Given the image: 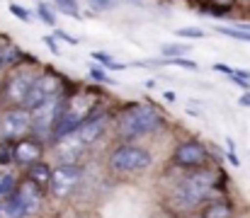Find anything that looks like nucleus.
I'll list each match as a JSON object with an SVG mask.
<instances>
[{
  "mask_svg": "<svg viewBox=\"0 0 250 218\" xmlns=\"http://www.w3.org/2000/svg\"><path fill=\"white\" fill-rule=\"evenodd\" d=\"M10 12H12L17 20H22V22H27V20H29V12H27L22 5H17V2H12V5H10Z\"/></svg>",
  "mask_w": 250,
  "mask_h": 218,
  "instance_id": "4be33fe9",
  "label": "nucleus"
},
{
  "mask_svg": "<svg viewBox=\"0 0 250 218\" xmlns=\"http://www.w3.org/2000/svg\"><path fill=\"white\" fill-rule=\"evenodd\" d=\"M175 162L180 167H189V170H199L209 162V153L207 148L197 141H185V143L177 145L175 150Z\"/></svg>",
  "mask_w": 250,
  "mask_h": 218,
  "instance_id": "0eeeda50",
  "label": "nucleus"
},
{
  "mask_svg": "<svg viewBox=\"0 0 250 218\" xmlns=\"http://www.w3.org/2000/svg\"><path fill=\"white\" fill-rule=\"evenodd\" d=\"M204 218H231V206L224 204V201H216V204L207 206Z\"/></svg>",
  "mask_w": 250,
  "mask_h": 218,
  "instance_id": "4468645a",
  "label": "nucleus"
},
{
  "mask_svg": "<svg viewBox=\"0 0 250 218\" xmlns=\"http://www.w3.org/2000/svg\"><path fill=\"white\" fill-rule=\"evenodd\" d=\"M87 5L97 12H107V10H114L119 5V0H87Z\"/></svg>",
  "mask_w": 250,
  "mask_h": 218,
  "instance_id": "a211bd4d",
  "label": "nucleus"
},
{
  "mask_svg": "<svg viewBox=\"0 0 250 218\" xmlns=\"http://www.w3.org/2000/svg\"><path fill=\"white\" fill-rule=\"evenodd\" d=\"M216 32L224 34V37L238 39V41H250V32L248 29H241V27H216Z\"/></svg>",
  "mask_w": 250,
  "mask_h": 218,
  "instance_id": "2eb2a0df",
  "label": "nucleus"
},
{
  "mask_svg": "<svg viewBox=\"0 0 250 218\" xmlns=\"http://www.w3.org/2000/svg\"><path fill=\"white\" fill-rule=\"evenodd\" d=\"M0 218H24V211H22V206L15 197L0 201Z\"/></svg>",
  "mask_w": 250,
  "mask_h": 218,
  "instance_id": "f8f14e48",
  "label": "nucleus"
},
{
  "mask_svg": "<svg viewBox=\"0 0 250 218\" xmlns=\"http://www.w3.org/2000/svg\"><path fill=\"white\" fill-rule=\"evenodd\" d=\"M63 107H66V104H63L59 97H54V99H46L44 104L29 109V114H32V129H34L37 134H49V131H54L56 124H59V119H61V114H63Z\"/></svg>",
  "mask_w": 250,
  "mask_h": 218,
  "instance_id": "423d86ee",
  "label": "nucleus"
},
{
  "mask_svg": "<svg viewBox=\"0 0 250 218\" xmlns=\"http://www.w3.org/2000/svg\"><path fill=\"white\" fill-rule=\"evenodd\" d=\"M161 126V114L151 104H134L119 119V134L124 139H139Z\"/></svg>",
  "mask_w": 250,
  "mask_h": 218,
  "instance_id": "f03ea898",
  "label": "nucleus"
},
{
  "mask_svg": "<svg viewBox=\"0 0 250 218\" xmlns=\"http://www.w3.org/2000/svg\"><path fill=\"white\" fill-rule=\"evenodd\" d=\"M221 2H229V0H221Z\"/></svg>",
  "mask_w": 250,
  "mask_h": 218,
  "instance_id": "c85d7f7f",
  "label": "nucleus"
},
{
  "mask_svg": "<svg viewBox=\"0 0 250 218\" xmlns=\"http://www.w3.org/2000/svg\"><path fill=\"white\" fill-rule=\"evenodd\" d=\"M81 177H83V167L76 165V162H66V165H59V167H54L49 172V182L46 184L51 187L54 197L63 199V197H68L78 187Z\"/></svg>",
  "mask_w": 250,
  "mask_h": 218,
  "instance_id": "20e7f679",
  "label": "nucleus"
},
{
  "mask_svg": "<svg viewBox=\"0 0 250 218\" xmlns=\"http://www.w3.org/2000/svg\"><path fill=\"white\" fill-rule=\"evenodd\" d=\"M39 17H42L49 27H54V24H56V15H54V12L49 10V5H44V2L39 5Z\"/></svg>",
  "mask_w": 250,
  "mask_h": 218,
  "instance_id": "412c9836",
  "label": "nucleus"
},
{
  "mask_svg": "<svg viewBox=\"0 0 250 218\" xmlns=\"http://www.w3.org/2000/svg\"><path fill=\"white\" fill-rule=\"evenodd\" d=\"M32 129V114L29 109H12L2 117V134L7 139H20Z\"/></svg>",
  "mask_w": 250,
  "mask_h": 218,
  "instance_id": "6e6552de",
  "label": "nucleus"
},
{
  "mask_svg": "<svg viewBox=\"0 0 250 218\" xmlns=\"http://www.w3.org/2000/svg\"><path fill=\"white\" fill-rule=\"evenodd\" d=\"M15 199L20 201V206H22L24 216L34 214V211L42 206V194H39V187H37L34 182H24V184H20V187H17Z\"/></svg>",
  "mask_w": 250,
  "mask_h": 218,
  "instance_id": "1a4fd4ad",
  "label": "nucleus"
},
{
  "mask_svg": "<svg viewBox=\"0 0 250 218\" xmlns=\"http://www.w3.org/2000/svg\"><path fill=\"white\" fill-rule=\"evenodd\" d=\"M15 187H17V179H15V175H10V172L0 175V197H7V194H10Z\"/></svg>",
  "mask_w": 250,
  "mask_h": 218,
  "instance_id": "dca6fc26",
  "label": "nucleus"
},
{
  "mask_svg": "<svg viewBox=\"0 0 250 218\" xmlns=\"http://www.w3.org/2000/svg\"><path fill=\"white\" fill-rule=\"evenodd\" d=\"M153 162L151 153L139 148V145H119L112 155H109V167L117 175H136L148 170Z\"/></svg>",
  "mask_w": 250,
  "mask_h": 218,
  "instance_id": "7ed1b4c3",
  "label": "nucleus"
},
{
  "mask_svg": "<svg viewBox=\"0 0 250 218\" xmlns=\"http://www.w3.org/2000/svg\"><path fill=\"white\" fill-rule=\"evenodd\" d=\"M90 78H95V80H102V82H107V75H104V73H100V71H95V68L90 71Z\"/></svg>",
  "mask_w": 250,
  "mask_h": 218,
  "instance_id": "bb28decb",
  "label": "nucleus"
},
{
  "mask_svg": "<svg viewBox=\"0 0 250 218\" xmlns=\"http://www.w3.org/2000/svg\"><path fill=\"white\" fill-rule=\"evenodd\" d=\"M49 167L44 165V162H32V167H29V182H34V184H44V182H49Z\"/></svg>",
  "mask_w": 250,
  "mask_h": 218,
  "instance_id": "ddd939ff",
  "label": "nucleus"
},
{
  "mask_svg": "<svg viewBox=\"0 0 250 218\" xmlns=\"http://www.w3.org/2000/svg\"><path fill=\"white\" fill-rule=\"evenodd\" d=\"M32 75L29 73H17L12 80H10V85H7V97L15 102V104H22L24 102V95H27V90H29V85H32Z\"/></svg>",
  "mask_w": 250,
  "mask_h": 218,
  "instance_id": "9b49d317",
  "label": "nucleus"
},
{
  "mask_svg": "<svg viewBox=\"0 0 250 218\" xmlns=\"http://www.w3.org/2000/svg\"><path fill=\"white\" fill-rule=\"evenodd\" d=\"M177 37H185V39H202L204 32H202V29H177Z\"/></svg>",
  "mask_w": 250,
  "mask_h": 218,
  "instance_id": "5701e85b",
  "label": "nucleus"
},
{
  "mask_svg": "<svg viewBox=\"0 0 250 218\" xmlns=\"http://www.w3.org/2000/svg\"><path fill=\"white\" fill-rule=\"evenodd\" d=\"M44 44H46V46L51 49V54H56V56L61 54V49H59V44H56V39H51V37H44Z\"/></svg>",
  "mask_w": 250,
  "mask_h": 218,
  "instance_id": "b1692460",
  "label": "nucleus"
},
{
  "mask_svg": "<svg viewBox=\"0 0 250 218\" xmlns=\"http://www.w3.org/2000/svg\"><path fill=\"white\" fill-rule=\"evenodd\" d=\"M61 92V80L56 75H42V78H34L27 95H24V109H34L39 104H44L46 99H54L59 97Z\"/></svg>",
  "mask_w": 250,
  "mask_h": 218,
  "instance_id": "39448f33",
  "label": "nucleus"
},
{
  "mask_svg": "<svg viewBox=\"0 0 250 218\" xmlns=\"http://www.w3.org/2000/svg\"><path fill=\"white\" fill-rule=\"evenodd\" d=\"M167 63H172V66H177V68H187V71H199V66L194 63V61H189V59H167Z\"/></svg>",
  "mask_w": 250,
  "mask_h": 218,
  "instance_id": "aec40b11",
  "label": "nucleus"
},
{
  "mask_svg": "<svg viewBox=\"0 0 250 218\" xmlns=\"http://www.w3.org/2000/svg\"><path fill=\"white\" fill-rule=\"evenodd\" d=\"M56 5H59V10L66 12V15H73V17L81 15V10H78V0H56Z\"/></svg>",
  "mask_w": 250,
  "mask_h": 218,
  "instance_id": "6ab92c4d",
  "label": "nucleus"
},
{
  "mask_svg": "<svg viewBox=\"0 0 250 218\" xmlns=\"http://www.w3.org/2000/svg\"><path fill=\"white\" fill-rule=\"evenodd\" d=\"M42 153H44V148H42L39 141H22V143L15 145L12 158L17 162H22V165H32V162H39Z\"/></svg>",
  "mask_w": 250,
  "mask_h": 218,
  "instance_id": "9d476101",
  "label": "nucleus"
},
{
  "mask_svg": "<svg viewBox=\"0 0 250 218\" xmlns=\"http://www.w3.org/2000/svg\"><path fill=\"white\" fill-rule=\"evenodd\" d=\"M56 34H59L63 41H68V44H78V39H76V37H71V34H66V32H56Z\"/></svg>",
  "mask_w": 250,
  "mask_h": 218,
  "instance_id": "a878e982",
  "label": "nucleus"
},
{
  "mask_svg": "<svg viewBox=\"0 0 250 218\" xmlns=\"http://www.w3.org/2000/svg\"><path fill=\"white\" fill-rule=\"evenodd\" d=\"M214 71H219V73H226V75H233V68H229L226 63H214Z\"/></svg>",
  "mask_w": 250,
  "mask_h": 218,
  "instance_id": "393cba45",
  "label": "nucleus"
},
{
  "mask_svg": "<svg viewBox=\"0 0 250 218\" xmlns=\"http://www.w3.org/2000/svg\"><path fill=\"white\" fill-rule=\"evenodd\" d=\"M211 187H214V175L199 167V170H194V172H189L187 177L180 179V184L170 192L167 206L175 214H189L209 197Z\"/></svg>",
  "mask_w": 250,
  "mask_h": 218,
  "instance_id": "f257e3e1",
  "label": "nucleus"
},
{
  "mask_svg": "<svg viewBox=\"0 0 250 218\" xmlns=\"http://www.w3.org/2000/svg\"><path fill=\"white\" fill-rule=\"evenodd\" d=\"M187 51H189V46H182V44H166L163 46V56L166 59H180Z\"/></svg>",
  "mask_w": 250,
  "mask_h": 218,
  "instance_id": "f3484780",
  "label": "nucleus"
},
{
  "mask_svg": "<svg viewBox=\"0 0 250 218\" xmlns=\"http://www.w3.org/2000/svg\"><path fill=\"white\" fill-rule=\"evenodd\" d=\"M241 104H243V107H250V92H246V95L241 97Z\"/></svg>",
  "mask_w": 250,
  "mask_h": 218,
  "instance_id": "cd10ccee",
  "label": "nucleus"
}]
</instances>
